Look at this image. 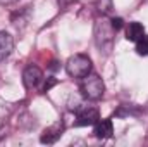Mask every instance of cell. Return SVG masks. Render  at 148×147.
Returning a JSON list of instances; mask_svg holds the SVG:
<instances>
[{
	"label": "cell",
	"instance_id": "1",
	"mask_svg": "<svg viewBox=\"0 0 148 147\" xmlns=\"http://www.w3.org/2000/svg\"><path fill=\"white\" fill-rule=\"evenodd\" d=\"M79 90H81V94H83L84 99H88V101H98L105 94V83H103V80L97 73H90V74H86L84 78H81Z\"/></svg>",
	"mask_w": 148,
	"mask_h": 147
},
{
	"label": "cell",
	"instance_id": "2",
	"mask_svg": "<svg viewBox=\"0 0 148 147\" xmlns=\"http://www.w3.org/2000/svg\"><path fill=\"white\" fill-rule=\"evenodd\" d=\"M66 71L71 78H84L91 73V59L84 54H74L66 62Z\"/></svg>",
	"mask_w": 148,
	"mask_h": 147
},
{
	"label": "cell",
	"instance_id": "3",
	"mask_svg": "<svg viewBox=\"0 0 148 147\" xmlns=\"http://www.w3.org/2000/svg\"><path fill=\"white\" fill-rule=\"evenodd\" d=\"M115 30L112 28V24L105 19H98L95 24V42L98 45V49L109 52L112 49V42H114Z\"/></svg>",
	"mask_w": 148,
	"mask_h": 147
},
{
	"label": "cell",
	"instance_id": "4",
	"mask_svg": "<svg viewBox=\"0 0 148 147\" xmlns=\"http://www.w3.org/2000/svg\"><path fill=\"white\" fill-rule=\"evenodd\" d=\"M100 119V112L97 107H81L77 109V118H76V126H91Z\"/></svg>",
	"mask_w": 148,
	"mask_h": 147
},
{
	"label": "cell",
	"instance_id": "5",
	"mask_svg": "<svg viewBox=\"0 0 148 147\" xmlns=\"http://www.w3.org/2000/svg\"><path fill=\"white\" fill-rule=\"evenodd\" d=\"M41 80H43V71L38 68V66H28L24 71H23V83H24V87L28 88V90H31V88H36L38 85L41 83Z\"/></svg>",
	"mask_w": 148,
	"mask_h": 147
},
{
	"label": "cell",
	"instance_id": "6",
	"mask_svg": "<svg viewBox=\"0 0 148 147\" xmlns=\"http://www.w3.org/2000/svg\"><path fill=\"white\" fill-rule=\"evenodd\" d=\"M62 132H64V125L62 123H55L52 126H48L41 137H40V142L41 144H55L60 137H62Z\"/></svg>",
	"mask_w": 148,
	"mask_h": 147
},
{
	"label": "cell",
	"instance_id": "7",
	"mask_svg": "<svg viewBox=\"0 0 148 147\" xmlns=\"http://www.w3.org/2000/svg\"><path fill=\"white\" fill-rule=\"evenodd\" d=\"M14 50V38L7 31H0V62L5 61Z\"/></svg>",
	"mask_w": 148,
	"mask_h": 147
},
{
	"label": "cell",
	"instance_id": "8",
	"mask_svg": "<svg viewBox=\"0 0 148 147\" xmlns=\"http://www.w3.org/2000/svg\"><path fill=\"white\" fill-rule=\"evenodd\" d=\"M114 133V125L110 119H98L95 123V137L98 139H110Z\"/></svg>",
	"mask_w": 148,
	"mask_h": 147
},
{
	"label": "cell",
	"instance_id": "9",
	"mask_svg": "<svg viewBox=\"0 0 148 147\" xmlns=\"http://www.w3.org/2000/svg\"><path fill=\"white\" fill-rule=\"evenodd\" d=\"M143 35H145V28H143L141 23L133 21V23L127 24V28H126V38H127L129 42H134V43H136Z\"/></svg>",
	"mask_w": 148,
	"mask_h": 147
},
{
	"label": "cell",
	"instance_id": "10",
	"mask_svg": "<svg viewBox=\"0 0 148 147\" xmlns=\"http://www.w3.org/2000/svg\"><path fill=\"white\" fill-rule=\"evenodd\" d=\"M136 52L140 55H148V35H143L136 42Z\"/></svg>",
	"mask_w": 148,
	"mask_h": 147
},
{
	"label": "cell",
	"instance_id": "11",
	"mask_svg": "<svg viewBox=\"0 0 148 147\" xmlns=\"http://www.w3.org/2000/svg\"><path fill=\"white\" fill-rule=\"evenodd\" d=\"M110 24H112V28L115 30V33H117V31L124 26V21H122L121 17H112V19H110Z\"/></svg>",
	"mask_w": 148,
	"mask_h": 147
},
{
	"label": "cell",
	"instance_id": "12",
	"mask_svg": "<svg viewBox=\"0 0 148 147\" xmlns=\"http://www.w3.org/2000/svg\"><path fill=\"white\" fill-rule=\"evenodd\" d=\"M53 85H57V80H55V78H48V80L45 81V85H43V88H41V90H43V92H48Z\"/></svg>",
	"mask_w": 148,
	"mask_h": 147
},
{
	"label": "cell",
	"instance_id": "13",
	"mask_svg": "<svg viewBox=\"0 0 148 147\" xmlns=\"http://www.w3.org/2000/svg\"><path fill=\"white\" fill-rule=\"evenodd\" d=\"M12 2H16V0H0V3H12Z\"/></svg>",
	"mask_w": 148,
	"mask_h": 147
}]
</instances>
